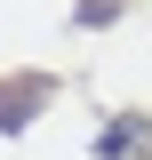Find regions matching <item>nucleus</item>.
I'll list each match as a JSON object with an SVG mask.
<instances>
[{
    "label": "nucleus",
    "instance_id": "nucleus-1",
    "mask_svg": "<svg viewBox=\"0 0 152 160\" xmlns=\"http://www.w3.org/2000/svg\"><path fill=\"white\" fill-rule=\"evenodd\" d=\"M96 160H152V120H144V112L104 120V136H96Z\"/></svg>",
    "mask_w": 152,
    "mask_h": 160
}]
</instances>
